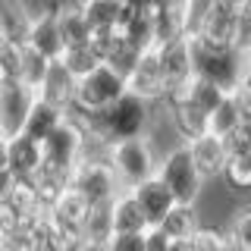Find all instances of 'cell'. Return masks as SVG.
Returning a JSON list of instances; mask_svg holds the SVG:
<instances>
[{
    "label": "cell",
    "mask_w": 251,
    "mask_h": 251,
    "mask_svg": "<svg viewBox=\"0 0 251 251\" xmlns=\"http://www.w3.org/2000/svg\"><path fill=\"white\" fill-rule=\"evenodd\" d=\"M188 53H192V73L210 78L223 91H232L235 85L248 82V47L220 44L204 35H185Z\"/></svg>",
    "instance_id": "1"
},
{
    "label": "cell",
    "mask_w": 251,
    "mask_h": 251,
    "mask_svg": "<svg viewBox=\"0 0 251 251\" xmlns=\"http://www.w3.org/2000/svg\"><path fill=\"white\" fill-rule=\"evenodd\" d=\"M154 173L160 176V182L170 188V195H173L176 204H198L201 201V192H204V185H207V179L198 173L192 154H188V148H185V141L170 145L167 151L157 157Z\"/></svg>",
    "instance_id": "2"
},
{
    "label": "cell",
    "mask_w": 251,
    "mask_h": 251,
    "mask_svg": "<svg viewBox=\"0 0 251 251\" xmlns=\"http://www.w3.org/2000/svg\"><path fill=\"white\" fill-rule=\"evenodd\" d=\"M41 154H44V167L73 176L75 163L85 157V129L75 110H66V116L41 138Z\"/></svg>",
    "instance_id": "3"
},
{
    "label": "cell",
    "mask_w": 251,
    "mask_h": 251,
    "mask_svg": "<svg viewBox=\"0 0 251 251\" xmlns=\"http://www.w3.org/2000/svg\"><path fill=\"white\" fill-rule=\"evenodd\" d=\"M107 163L113 167L116 179H120L123 188L135 185L138 179L151 176L154 163H157V151H154V141L148 135H132V138H116L107 145Z\"/></svg>",
    "instance_id": "4"
},
{
    "label": "cell",
    "mask_w": 251,
    "mask_h": 251,
    "mask_svg": "<svg viewBox=\"0 0 251 251\" xmlns=\"http://www.w3.org/2000/svg\"><path fill=\"white\" fill-rule=\"evenodd\" d=\"M126 91V78L120 73L107 66V63H98L94 69H88L85 75L75 78V91H73V107L78 113H98L100 107H107L110 100H116Z\"/></svg>",
    "instance_id": "5"
},
{
    "label": "cell",
    "mask_w": 251,
    "mask_h": 251,
    "mask_svg": "<svg viewBox=\"0 0 251 251\" xmlns=\"http://www.w3.org/2000/svg\"><path fill=\"white\" fill-rule=\"evenodd\" d=\"M69 185H73L75 192L91 204V207L107 204V201L123 188L120 179H116V173H113V167L107 163L104 154H100V157H98V154L82 157V160L75 163L73 176H69Z\"/></svg>",
    "instance_id": "6"
},
{
    "label": "cell",
    "mask_w": 251,
    "mask_h": 251,
    "mask_svg": "<svg viewBox=\"0 0 251 251\" xmlns=\"http://www.w3.org/2000/svg\"><path fill=\"white\" fill-rule=\"evenodd\" d=\"M154 53H157V66H160L167 91L179 88V85L192 75V53H188V38L185 35H176V38H167V41L154 44Z\"/></svg>",
    "instance_id": "7"
},
{
    "label": "cell",
    "mask_w": 251,
    "mask_h": 251,
    "mask_svg": "<svg viewBox=\"0 0 251 251\" xmlns=\"http://www.w3.org/2000/svg\"><path fill=\"white\" fill-rule=\"evenodd\" d=\"M31 100H35V91L28 85H22L19 78H3L0 82V135H16L22 129V120H25Z\"/></svg>",
    "instance_id": "8"
},
{
    "label": "cell",
    "mask_w": 251,
    "mask_h": 251,
    "mask_svg": "<svg viewBox=\"0 0 251 251\" xmlns=\"http://www.w3.org/2000/svg\"><path fill=\"white\" fill-rule=\"evenodd\" d=\"M126 91L138 94L141 100H148V104H154V107L160 104V98L167 94V85H163L160 66H157V53H154V47L141 50V57L135 60L132 73L126 75Z\"/></svg>",
    "instance_id": "9"
},
{
    "label": "cell",
    "mask_w": 251,
    "mask_h": 251,
    "mask_svg": "<svg viewBox=\"0 0 251 251\" xmlns=\"http://www.w3.org/2000/svg\"><path fill=\"white\" fill-rule=\"evenodd\" d=\"M41 167H44L41 141H35L31 135H25V132L6 135V170H10L19 182H31Z\"/></svg>",
    "instance_id": "10"
},
{
    "label": "cell",
    "mask_w": 251,
    "mask_h": 251,
    "mask_svg": "<svg viewBox=\"0 0 251 251\" xmlns=\"http://www.w3.org/2000/svg\"><path fill=\"white\" fill-rule=\"evenodd\" d=\"M25 44L35 47L38 53H44L47 60H57L63 53L66 44H63V38H60V25H57V16H53V6H41L38 13H31Z\"/></svg>",
    "instance_id": "11"
},
{
    "label": "cell",
    "mask_w": 251,
    "mask_h": 251,
    "mask_svg": "<svg viewBox=\"0 0 251 251\" xmlns=\"http://www.w3.org/2000/svg\"><path fill=\"white\" fill-rule=\"evenodd\" d=\"M73 91H75V75L60 63V57L50 60L47 63V73L41 75V82L35 88V98H41L60 110H69L73 107Z\"/></svg>",
    "instance_id": "12"
},
{
    "label": "cell",
    "mask_w": 251,
    "mask_h": 251,
    "mask_svg": "<svg viewBox=\"0 0 251 251\" xmlns=\"http://www.w3.org/2000/svg\"><path fill=\"white\" fill-rule=\"evenodd\" d=\"M185 148H188V154H192L195 167H198V173L204 179H217L220 176V167H223V160H226V145H223L220 135L204 129L198 135L185 138Z\"/></svg>",
    "instance_id": "13"
},
{
    "label": "cell",
    "mask_w": 251,
    "mask_h": 251,
    "mask_svg": "<svg viewBox=\"0 0 251 251\" xmlns=\"http://www.w3.org/2000/svg\"><path fill=\"white\" fill-rule=\"evenodd\" d=\"M129 192H132V198L138 201V207H141V214H145L148 223H157V220H160L173 204H176V201H173V195H170V188L160 182L157 173L138 179L135 185H129Z\"/></svg>",
    "instance_id": "14"
},
{
    "label": "cell",
    "mask_w": 251,
    "mask_h": 251,
    "mask_svg": "<svg viewBox=\"0 0 251 251\" xmlns=\"http://www.w3.org/2000/svg\"><path fill=\"white\" fill-rule=\"evenodd\" d=\"M198 223L201 220H198L195 204H173L167 214L157 220V226L170 239V248H188V235L198 229Z\"/></svg>",
    "instance_id": "15"
},
{
    "label": "cell",
    "mask_w": 251,
    "mask_h": 251,
    "mask_svg": "<svg viewBox=\"0 0 251 251\" xmlns=\"http://www.w3.org/2000/svg\"><path fill=\"white\" fill-rule=\"evenodd\" d=\"M107 220H110V229H126V232H141L148 226V220L129 188H120L107 201Z\"/></svg>",
    "instance_id": "16"
},
{
    "label": "cell",
    "mask_w": 251,
    "mask_h": 251,
    "mask_svg": "<svg viewBox=\"0 0 251 251\" xmlns=\"http://www.w3.org/2000/svg\"><path fill=\"white\" fill-rule=\"evenodd\" d=\"M53 16H57L63 44H78V41H88V38H91V25H88V19H85L82 3H75V0H63V3L53 6Z\"/></svg>",
    "instance_id": "17"
},
{
    "label": "cell",
    "mask_w": 251,
    "mask_h": 251,
    "mask_svg": "<svg viewBox=\"0 0 251 251\" xmlns=\"http://www.w3.org/2000/svg\"><path fill=\"white\" fill-rule=\"evenodd\" d=\"M31 10L25 0H0V38L13 44H25Z\"/></svg>",
    "instance_id": "18"
},
{
    "label": "cell",
    "mask_w": 251,
    "mask_h": 251,
    "mask_svg": "<svg viewBox=\"0 0 251 251\" xmlns=\"http://www.w3.org/2000/svg\"><path fill=\"white\" fill-rule=\"evenodd\" d=\"M63 116H66V110H60V107L47 104V100H41V98H35L31 107H28V113H25V120H22L19 132H25V135H31L35 141H41Z\"/></svg>",
    "instance_id": "19"
},
{
    "label": "cell",
    "mask_w": 251,
    "mask_h": 251,
    "mask_svg": "<svg viewBox=\"0 0 251 251\" xmlns=\"http://www.w3.org/2000/svg\"><path fill=\"white\" fill-rule=\"evenodd\" d=\"M223 179L226 188H232V192H248L251 188V151H242V154H226L223 167H220V176Z\"/></svg>",
    "instance_id": "20"
},
{
    "label": "cell",
    "mask_w": 251,
    "mask_h": 251,
    "mask_svg": "<svg viewBox=\"0 0 251 251\" xmlns=\"http://www.w3.org/2000/svg\"><path fill=\"white\" fill-rule=\"evenodd\" d=\"M60 63L78 78V75L88 73V69L98 66V63H100V53H98V47H94L91 38H88V41H78V44H66V47H63Z\"/></svg>",
    "instance_id": "21"
},
{
    "label": "cell",
    "mask_w": 251,
    "mask_h": 251,
    "mask_svg": "<svg viewBox=\"0 0 251 251\" xmlns=\"http://www.w3.org/2000/svg\"><path fill=\"white\" fill-rule=\"evenodd\" d=\"M82 10H85V19H88L91 31L120 28V13H123L120 0H88V3H82Z\"/></svg>",
    "instance_id": "22"
},
{
    "label": "cell",
    "mask_w": 251,
    "mask_h": 251,
    "mask_svg": "<svg viewBox=\"0 0 251 251\" xmlns=\"http://www.w3.org/2000/svg\"><path fill=\"white\" fill-rule=\"evenodd\" d=\"M47 63H50V60H47L44 53H38L35 47H28V44H22V53H19V73H16V78L35 91L38 82H41V75L47 73Z\"/></svg>",
    "instance_id": "23"
},
{
    "label": "cell",
    "mask_w": 251,
    "mask_h": 251,
    "mask_svg": "<svg viewBox=\"0 0 251 251\" xmlns=\"http://www.w3.org/2000/svg\"><path fill=\"white\" fill-rule=\"evenodd\" d=\"M223 232H226L229 248H235V251H248L251 248V207L248 204H242V207L235 210L229 226H226Z\"/></svg>",
    "instance_id": "24"
},
{
    "label": "cell",
    "mask_w": 251,
    "mask_h": 251,
    "mask_svg": "<svg viewBox=\"0 0 251 251\" xmlns=\"http://www.w3.org/2000/svg\"><path fill=\"white\" fill-rule=\"evenodd\" d=\"M188 248L195 251H217V248H229V242H226V232L220 229V226H201L188 235Z\"/></svg>",
    "instance_id": "25"
},
{
    "label": "cell",
    "mask_w": 251,
    "mask_h": 251,
    "mask_svg": "<svg viewBox=\"0 0 251 251\" xmlns=\"http://www.w3.org/2000/svg\"><path fill=\"white\" fill-rule=\"evenodd\" d=\"M19 53H22V44H13V41L0 38V82L3 78H16V73H19Z\"/></svg>",
    "instance_id": "26"
},
{
    "label": "cell",
    "mask_w": 251,
    "mask_h": 251,
    "mask_svg": "<svg viewBox=\"0 0 251 251\" xmlns=\"http://www.w3.org/2000/svg\"><path fill=\"white\" fill-rule=\"evenodd\" d=\"M16 182H19V179L6 167H0V201H10V195L16 192Z\"/></svg>",
    "instance_id": "27"
},
{
    "label": "cell",
    "mask_w": 251,
    "mask_h": 251,
    "mask_svg": "<svg viewBox=\"0 0 251 251\" xmlns=\"http://www.w3.org/2000/svg\"><path fill=\"white\" fill-rule=\"evenodd\" d=\"M0 167H6V138L0 135Z\"/></svg>",
    "instance_id": "28"
},
{
    "label": "cell",
    "mask_w": 251,
    "mask_h": 251,
    "mask_svg": "<svg viewBox=\"0 0 251 251\" xmlns=\"http://www.w3.org/2000/svg\"><path fill=\"white\" fill-rule=\"evenodd\" d=\"M75 3H88V0H75Z\"/></svg>",
    "instance_id": "29"
},
{
    "label": "cell",
    "mask_w": 251,
    "mask_h": 251,
    "mask_svg": "<svg viewBox=\"0 0 251 251\" xmlns=\"http://www.w3.org/2000/svg\"><path fill=\"white\" fill-rule=\"evenodd\" d=\"M179 3H182V0H179Z\"/></svg>",
    "instance_id": "30"
}]
</instances>
